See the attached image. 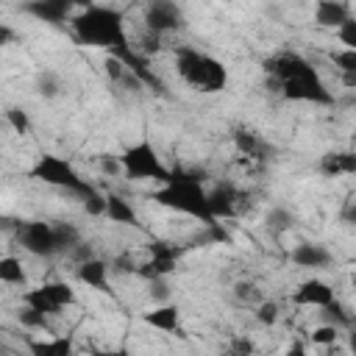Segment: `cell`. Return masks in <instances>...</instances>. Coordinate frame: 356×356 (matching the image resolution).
<instances>
[{
	"label": "cell",
	"instance_id": "cell-1",
	"mask_svg": "<svg viewBox=\"0 0 356 356\" xmlns=\"http://www.w3.org/2000/svg\"><path fill=\"white\" fill-rule=\"evenodd\" d=\"M72 36L92 50H103L114 58H120L128 70L136 72L139 81H153V75L145 70V61L139 58V53L131 47L128 39V28H125V17L120 8L114 6H103V3H89L83 8H78L70 19Z\"/></svg>",
	"mask_w": 356,
	"mask_h": 356
},
{
	"label": "cell",
	"instance_id": "cell-2",
	"mask_svg": "<svg viewBox=\"0 0 356 356\" xmlns=\"http://www.w3.org/2000/svg\"><path fill=\"white\" fill-rule=\"evenodd\" d=\"M267 72L275 78L281 95L286 100L295 103H314V106H325L334 103L331 89L325 86V81L320 78V72L300 56L292 50H284L278 56H273L267 61Z\"/></svg>",
	"mask_w": 356,
	"mask_h": 356
},
{
	"label": "cell",
	"instance_id": "cell-3",
	"mask_svg": "<svg viewBox=\"0 0 356 356\" xmlns=\"http://www.w3.org/2000/svg\"><path fill=\"white\" fill-rule=\"evenodd\" d=\"M28 175H31L33 181H42V184H47V186H56V189H64V192L75 195V197L83 203V209H86L89 214H103L106 195H103L95 184H89V178H83V175L72 167L70 159L56 156V153H42V156L31 164Z\"/></svg>",
	"mask_w": 356,
	"mask_h": 356
},
{
	"label": "cell",
	"instance_id": "cell-4",
	"mask_svg": "<svg viewBox=\"0 0 356 356\" xmlns=\"http://www.w3.org/2000/svg\"><path fill=\"white\" fill-rule=\"evenodd\" d=\"M153 200L170 211H178L184 217H192L203 225H214L217 220L211 217L209 211V192L203 186V178L200 175H192V172H175L156 186L153 192Z\"/></svg>",
	"mask_w": 356,
	"mask_h": 356
},
{
	"label": "cell",
	"instance_id": "cell-5",
	"mask_svg": "<svg viewBox=\"0 0 356 356\" xmlns=\"http://www.w3.org/2000/svg\"><path fill=\"white\" fill-rule=\"evenodd\" d=\"M175 72L186 86H192L195 92H203V95H214L228 86L225 64L209 53L195 50V47H181L175 53Z\"/></svg>",
	"mask_w": 356,
	"mask_h": 356
},
{
	"label": "cell",
	"instance_id": "cell-6",
	"mask_svg": "<svg viewBox=\"0 0 356 356\" xmlns=\"http://www.w3.org/2000/svg\"><path fill=\"white\" fill-rule=\"evenodd\" d=\"M120 172L128 181H156L164 184L172 175V167L164 164V159L159 156V150L153 147L150 139H139L134 145H128L120 156Z\"/></svg>",
	"mask_w": 356,
	"mask_h": 356
},
{
	"label": "cell",
	"instance_id": "cell-7",
	"mask_svg": "<svg viewBox=\"0 0 356 356\" xmlns=\"http://www.w3.org/2000/svg\"><path fill=\"white\" fill-rule=\"evenodd\" d=\"M17 242L22 245V250H28L31 256H56L58 253V242H56V228L53 222L44 220H31V222H19L17 228Z\"/></svg>",
	"mask_w": 356,
	"mask_h": 356
},
{
	"label": "cell",
	"instance_id": "cell-8",
	"mask_svg": "<svg viewBox=\"0 0 356 356\" xmlns=\"http://www.w3.org/2000/svg\"><path fill=\"white\" fill-rule=\"evenodd\" d=\"M145 25L153 36L172 33L178 28H184V11L172 0H150V6L145 11Z\"/></svg>",
	"mask_w": 356,
	"mask_h": 356
},
{
	"label": "cell",
	"instance_id": "cell-9",
	"mask_svg": "<svg viewBox=\"0 0 356 356\" xmlns=\"http://www.w3.org/2000/svg\"><path fill=\"white\" fill-rule=\"evenodd\" d=\"M147 253H150V259L145 264H136V275H142V278L150 281V278H167L170 273H175L178 253L181 250L170 248L167 242H150L147 245Z\"/></svg>",
	"mask_w": 356,
	"mask_h": 356
},
{
	"label": "cell",
	"instance_id": "cell-10",
	"mask_svg": "<svg viewBox=\"0 0 356 356\" xmlns=\"http://www.w3.org/2000/svg\"><path fill=\"white\" fill-rule=\"evenodd\" d=\"M25 14H31L36 22H44V25H70L72 14H75V6L70 0H28L22 6Z\"/></svg>",
	"mask_w": 356,
	"mask_h": 356
},
{
	"label": "cell",
	"instance_id": "cell-11",
	"mask_svg": "<svg viewBox=\"0 0 356 356\" xmlns=\"http://www.w3.org/2000/svg\"><path fill=\"white\" fill-rule=\"evenodd\" d=\"M334 298H337V295H334V286H331L328 281H323V278H314V275L306 278V281H300L298 289L292 292V303L309 306V309H323V306H328Z\"/></svg>",
	"mask_w": 356,
	"mask_h": 356
},
{
	"label": "cell",
	"instance_id": "cell-12",
	"mask_svg": "<svg viewBox=\"0 0 356 356\" xmlns=\"http://www.w3.org/2000/svg\"><path fill=\"white\" fill-rule=\"evenodd\" d=\"M209 192V211L214 220L220 217H236L239 214V206H242V195L231 186V184H217L214 189H206Z\"/></svg>",
	"mask_w": 356,
	"mask_h": 356
},
{
	"label": "cell",
	"instance_id": "cell-13",
	"mask_svg": "<svg viewBox=\"0 0 356 356\" xmlns=\"http://www.w3.org/2000/svg\"><path fill=\"white\" fill-rule=\"evenodd\" d=\"M289 261L295 267H303V270H323L334 261L331 250L325 245H317V242H300L289 250Z\"/></svg>",
	"mask_w": 356,
	"mask_h": 356
},
{
	"label": "cell",
	"instance_id": "cell-14",
	"mask_svg": "<svg viewBox=\"0 0 356 356\" xmlns=\"http://www.w3.org/2000/svg\"><path fill=\"white\" fill-rule=\"evenodd\" d=\"M75 278H78L81 284H86L89 289L106 292V289H108V278H111V267H108V261H103V259H97V256H89V259L78 261Z\"/></svg>",
	"mask_w": 356,
	"mask_h": 356
},
{
	"label": "cell",
	"instance_id": "cell-15",
	"mask_svg": "<svg viewBox=\"0 0 356 356\" xmlns=\"http://www.w3.org/2000/svg\"><path fill=\"white\" fill-rule=\"evenodd\" d=\"M142 323L150 325V328H156V331L175 334V331H181V309L175 303H170V300L156 303L153 309H147L142 314Z\"/></svg>",
	"mask_w": 356,
	"mask_h": 356
},
{
	"label": "cell",
	"instance_id": "cell-16",
	"mask_svg": "<svg viewBox=\"0 0 356 356\" xmlns=\"http://www.w3.org/2000/svg\"><path fill=\"white\" fill-rule=\"evenodd\" d=\"M350 14V6L345 0H317L314 3V22L320 28H328V31H337Z\"/></svg>",
	"mask_w": 356,
	"mask_h": 356
},
{
	"label": "cell",
	"instance_id": "cell-17",
	"mask_svg": "<svg viewBox=\"0 0 356 356\" xmlns=\"http://www.w3.org/2000/svg\"><path fill=\"white\" fill-rule=\"evenodd\" d=\"M320 172L325 178H339V175H353L356 172V153L353 150H328L320 159Z\"/></svg>",
	"mask_w": 356,
	"mask_h": 356
},
{
	"label": "cell",
	"instance_id": "cell-18",
	"mask_svg": "<svg viewBox=\"0 0 356 356\" xmlns=\"http://www.w3.org/2000/svg\"><path fill=\"white\" fill-rule=\"evenodd\" d=\"M103 217H108V220L117 222V225H136V211H134V206H131L125 197L114 195V192L106 195Z\"/></svg>",
	"mask_w": 356,
	"mask_h": 356
},
{
	"label": "cell",
	"instance_id": "cell-19",
	"mask_svg": "<svg viewBox=\"0 0 356 356\" xmlns=\"http://www.w3.org/2000/svg\"><path fill=\"white\" fill-rule=\"evenodd\" d=\"M39 289L44 292V298L53 303L56 312H61V309L75 303V289L67 281H44V284H39Z\"/></svg>",
	"mask_w": 356,
	"mask_h": 356
},
{
	"label": "cell",
	"instance_id": "cell-20",
	"mask_svg": "<svg viewBox=\"0 0 356 356\" xmlns=\"http://www.w3.org/2000/svg\"><path fill=\"white\" fill-rule=\"evenodd\" d=\"M234 145H236V150L245 153L248 159H264V153H267L264 139H261L259 134H253V131H245V128H239V131L234 134Z\"/></svg>",
	"mask_w": 356,
	"mask_h": 356
},
{
	"label": "cell",
	"instance_id": "cell-21",
	"mask_svg": "<svg viewBox=\"0 0 356 356\" xmlns=\"http://www.w3.org/2000/svg\"><path fill=\"white\" fill-rule=\"evenodd\" d=\"M28 281L25 264L17 256H0V284H11V286H22Z\"/></svg>",
	"mask_w": 356,
	"mask_h": 356
},
{
	"label": "cell",
	"instance_id": "cell-22",
	"mask_svg": "<svg viewBox=\"0 0 356 356\" xmlns=\"http://www.w3.org/2000/svg\"><path fill=\"white\" fill-rule=\"evenodd\" d=\"M31 350H33L36 356H70V353H72V339L56 337V339L31 342Z\"/></svg>",
	"mask_w": 356,
	"mask_h": 356
},
{
	"label": "cell",
	"instance_id": "cell-23",
	"mask_svg": "<svg viewBox=\"0 0 356 356\" xmlns=\"http://www.w3.org/2000/svg\"><path fill=\"white\" fill-rule=\"evenodd\" d=\"M292 222H295V217H292V211L284 209V206H273V209L264 214V225H267V231H273V234L289 231Z\"/></svg>",
	"mask_w": 356,
	"mask_h": 356
},
{
	"label": "cell",
	"instance_id": "cell-24",
	"mask_svg": "<svg viewBox=\"0 0 356 356\" xmlns=\"http://www.w3.org/2000/svg\"><path fill=\"white\" fill-rule=\"evenodd\" d=\"M53 228H56V242H58V253H70L78 242H81V231L75 228V225H70V222H53Z\"/></svg>",
	"mask_w": 356,
	"mask_h": 356
},
{
	"label": "cell",
	"instance_id": "cell-25",
	"mask_svg": "<svg viewBox=\"0 0 356 356\" xmlns=\"http://www.w3.org/2000/svg\"><path fill=\"white\" fill-rule=\"evenodd\" d=\"M6 125L14 131V134H19V136H28L31 134V117H28V111L25 108H19V106H11V108H6Z\"/></svg>",
	"mask_w": 356,
	"mask_h": 356
},
{
	"label": "cell",
	"instance_id": "cell-26",
	"mask_svg": "<svg viewBox=\"0 0 356 356\" xmlns=\"http://www.w3.org/2000/svg\"><path fill=\"white\" fill-rule=\"evenodd\" d=\"M22 306H31V309H36V312H42V314H47V317H50V314H58L39 286H33V289H28V292L22 295Z\"/></svg>",
	"mask_w": 356,
	"mask_h": 356
},
{
	"label": "cell",
	"instance_id": "cell-27",
	"mask_svg": "<svg viewBox=\"0 0 356 356\" xmlns=\"http://www.w3.org/2000/svg\"><path fill=\"white\" fill-rule=\"evenodd\" d=\"M320 314L325 317V323H331V325H337V328H345V325H350V314L339 306V300L334 298L328 306H323L320 309Z\"/></svg>",
	"mask_w": 356,
	"mask_h": 356
},
{
	"label": "cell",
	"instance_id": "cell-28",
	"mask_svg": "<svg viewBox=\"0 0 356 356\" xmlns=\"http://www.w3.org/2000/svg\"><path fill=\"white\" fill-rule=\"evenodd\" d=\"M331 61L337 64V70H339L342 75H356V50L342 47V50H337V53L331 56Z\"/></svg>",
	"mask_w": 356,
	"mask_h": 356
},
{
	"label": "cell",
	"instance_id": "cell-29",
	"mask_svg": "<svg viewBox=\"0 0 356 356\" xmlns=\"http://www.w3.org/2000/svg\"><path fill=\"white\" fill-rule=\"evenodd\" d=\"M339 334H342V328H337V325H331V323H323V325H317V328L312 331V342H314V345H334V342L339 339Z\"/></svg>",
	"mask_w": 356,
	"mask_h": 356
},
{
	"label": "cell",
	"instance_id": "cell-30",
	"mask_svg": "<svg viewBox=\"0 0 356 356\" xmlns=\"http://www.w3.org/2000/svg\"><path fill=\"white\" fill-rule=\"evenodd\" d=\"M337 39L342 42V47H350V50H356V17H348L337 31Z\"/></svg>",
	"mask_w": 356,
	"mask_h": 356
},
{
	"label": "cell",
	"instance_id": "cell-31",
	"mask_svg": "<svg viewBox=\"0 0 356 356\" xmlns=\"http://www.w3.org/2000/svg\"><path fill=\"white\" fill-rule=\"evenodd\" d=\"M256 320L259 323H264V325H273L275 320H278V303L275 300H259L256 303Z\"/></svg>",
	"mask_w": 356,
	"mask_h": 356
},
{
	"label": "cell",
	"instance_id": "cell-32",
	"mask_svg": "<svg viewBox=\"0 0 356 356\" xmlns=\"http://www.w3.org/2000/svg\"><path fill=\"white\" fill-rule=\"evenodd\" d=\"M17 317H19V323L28 325V328H44V325H47V314H42V312H36V309H31V306H22Z\"/></svg>",
	"mask_w": 356,
	"mask_h": 356
},
{
	"label": "cell",
	"instance_id": "cell-33",
	"mask_svg": "<svg viewBox=\"0 0 356 356\" xmlns=\"http://www.w3.org/2000/svg\"><path fill=\"white\" fill-rule=\"evenodd\" d=\"M36 86H39V95H44V97H56L58 95V78L53 75V72H42L39 78H36Z\"/></svg>",
	"mask_w": 356,
	"mask_h": 356
},
{
	"label": "cell",
	"instance_id": "cell-34",
	"mask_svg": "<svg viewBox=\"0 0 356 356\" xmlns=\"http://www.w3.org/2000/svg\"><path fill=\"white\" fill-rule=\"evenodd\" d=\"M147 286H150V300L153 303H164V300H170V292H167V284H164V278H150L147 281Z\"/></svg>",
	"mask_w": 356,
	"mask_h": 356
},
{
	"label": "cell",
	"instance_id": "cell-35",
	"mask_svg": "<svg viewBox=\"0 0 356 356\" xmlns=\"http://www.w3.org/2000/svg\"><path fill=\"white\" fill-rule=\"evenodd\" d=\"M108 267H111V275H117V273H120V275H125V273H136V261H134L128 253L117 256V259H114Z\"/></svg>",
	"mask_w": 356,
	"mask_h": 356
},
{
	"label": "cell",
	"instance_id": "cell-36",
	"mask_svg": "<svg viewBox=\"0 0 356 356\" xmlns=\"http://www.w3.org/2000/svg\"><path fill=\"white\" fill-rule=\"evenodd\" d=\"M125 72H128V67H125L120 58H114V56H108V58H106V75H108L111 81H122V78H125Z\"/></svg>",
	"mask_w": 356,
	"mask_h": 356
},
{
	"label": "cell",
	"instance_id": "cell-37",
	"mask_svg": "<svg viewBox=\"0 0 356 356\" xmlns=\"http://www.w3.org/2000/svg\"><path fill=\"white\" fill-rule=\"evenodd\" d=\"M234 350H245V353H248V350H253V345H250L248 339H239V342L234 345Z\"/></svg>",
	"mask_w": 356,
	"mask_h": 356
},
{
	"label": "cell",
	"instance_id": "cell-38",
	"mask_svg": "<svg viewBox=\"0 0 356 356\" xmlns=\"http://www.w3.org/2000/svg\"><path fill=\"white\" fill-rule=\"evenodd\" d=\"M8 39H11V31H8V28H3V25H0V44H6V42H8Z\"/></svg>",
	"mask_w": 356,
	"mask_h": 356
},
{
	"label": "cell",
	"instance_id": "cell-39",
	"mask_svg": "<svg viewBox=\"0 0 356 356\" xmlns=\"http://www.w3.org/2000/svg\"><path fill=\"white\" fill-rule=\"evenodd\" d=\"M70 3H72V6H78V8H83V6H89L92 0H70Z\"/></svg>",
	"mask_w": 356,
	"mask_h": 356
}]
</instances>
